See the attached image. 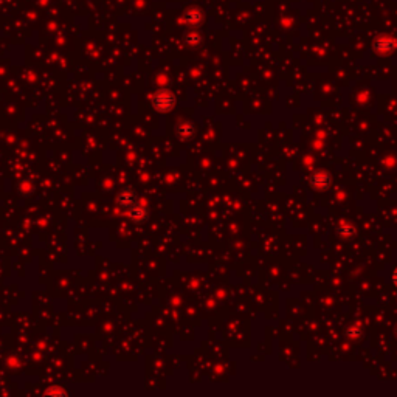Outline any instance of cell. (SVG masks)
Instances as JSON below:
<instances>
[{
    "mask_svg": "<svg viewBox=\"0 0 397 397\" xmlns=\"http://www.w3.org/2000/svg\"><path fill=\"white\" fill-rule=\"evenodd\" d=\"M351 333H355V337H357V335H358V333H360V327H355V329L352 327L351 330H349V335H351Z\"/></svg>",
    "mask_w": 397,
    "mask_h": 397,
    "instance_id": "cell-8",
    "label": "cell"
},
{
    "mask_svg": "<svg viewBox=\"0 0 397 397\" xmlns=\"http://www.w3.org/2000/svg\"><path fill=\"white\" fill-rule=\"evenodd\" d=\"M129 217L135 224H143V222H146L149 219V211L146 206H143L140 202H137L129 208Z\"/></svg>",
    "mask_w": 397,
    "mask_h": 397,
    "instance_id": "cell-3",
    "label": "cell"
},
{
    "mask_svg": "<svg viewBox=\"0 0 397 397\" xmlns=\"http://www.w3.org/2000/svg\"><path fill=\"white\" fill-rule=\"evenodd\" d=\"M177 132L182 138H189L194 134V128H193V124H189V123H182L177 128Z\"/></svg>",
    "mask_w": 397,
    "mask_h": 397,
    "instance_id": "cell-6",
    "label": "cell"
},
{
    "mask_svg": "<svg viewBox=\"0 0 397 397\" xmlns=\"http://www.w3.org/2000/svg\"><path fill=\"white\" fill-rule=\"evenodd\" d=\"M391 278H392V282H394V285L397 287V268H394V272H392Z\"/></svg>",
    "mask_w": 397,
    "mask_h": 397,
    "instance_id": "cell-7",
    "label": "cell"
},
{
    "mask_svg": "<svg viewBox=\"0 0 397 397\" xmlns=\"http://www.w3.org/2000/svg\"><path fill=\"white\" fill-rule=\"evenodd\" d=\"M152 106L158 114H168L176 106V97L169 90H160L154 95Z\"/></svg>",
    "mask_w": 397,
    "mask_h": 397,
    "instance_id": "cell-1",
    "label": "cell"
},
{
    "mask_svg": "<svg viewBox=\"0 0 397 397\" xmlns=\"http://www.w3.org/2000/svg\"><path fill=\"white\" fill-rule=\"evenodd\" d=\"M309 183L315 189H326L330 185V176L326 171H316L310 176Z\"/></svg>",
    "mask_w": 397,
    "mask_h": 397,
    "instance_id": "cell-2",
    "label": "cell"
},
{
    "mask_svg": "<svg viewBox=\"0 0 397 397\" xmlns=\"http://www.w3.org/2000/svg\"><path fill=\"white\" fill-rule=\"evenodd\" d=\"M117 202H118L120 206H123V208H128L129 210L134 203L138 202V199H137V194L134 193V189L124 188V189H121L120 194L117 196Z\"/></svg>",
    "mask_w": 397,
    "mask_h": 397,
    "instance_id": "cell-4",
    "label": "cell"
},
{
    "mask_svg": "<svg viewBox=\"0 0 397 397\" xmlns=\"http://www.w3.org/2000/svg\"><path fill=\"white\" fill-rule=\"evenodd\" d=\"M337 234L340 237H352L355 234V228L349 224H341L337 227Z\"/></svg>",
    "mask_w": 397,
    "mask_h": 397,
    "instance_id": "cell-5",
    "label": "cell"
},
{
    "mask_svg": "<svg viewBox=\"0 0 397 397\" xmlns=\"http://www.w3.org/2000/svg\"><path fill=\"white\" fill-rule=\"evenodd\" d=\"M395 332H397V329H395Z\"/></svg>",
    "mask_w": 397,
    "mask_h": 397,
    "instance_id": "cell-9",
    "label": "cell"
}]
</instances>
